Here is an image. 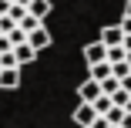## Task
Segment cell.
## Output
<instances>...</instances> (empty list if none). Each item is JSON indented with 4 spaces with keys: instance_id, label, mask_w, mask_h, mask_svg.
<instances>
[{
    "instance_id": "obj_1",
    "label": "cell",
    "mask_w": 131,
    "mask_h": 128,
    "mask_svg": "<svg viewBox=\"0 0 131 128\" xmlns=\"http://www.w3.org/2000/svg\"><path fill=\"white\" fill-rule=\"evenodd\" d=\"M84 64L91 67V64H97V61H108V44L104 41H94V44H84Z\"/></svg>"
},
{
    "instance_id": "obj_2",
    "label": "cell",
    "mask_w": 131,
    "mask_h": 128,
    "mask_svg": "<svg viewBox=\"0 0 131 128\" xmlns=\"http://www.w3.org/2000/svg\"><path fill=\"white\" fill-rule=\"evenodd\" d=\"M97 115H101V111H97V108L91 105V101H81V105L74 108V121L81 125V128H91V121H94Z\"/></svg>"
},
{
    "instance_id": "obj_3",
    "label": "cell",
    "mask_w": 131,
    "mask_h": 128,
    "mask_svg": "<svg viewBox=\"0 0 131 128\" xmlns=\"http://www.w3.org/2000/svg\"><path fill=\"white\" fill-rule=\"evenodd\" d=\"M101 94H104V88H101V81H94V78L81 81V88H77V98H81V101H97Z\"/></svg>"
},
{
    "instance_id": "obj_4",
    "label": "cell",
    "mask_w": 131,
    "mask_h": 128,
    "mask_svg": "<svg viewBox=\"0 0 131 128\" xmlns=\"http://www.w3.org/2000/svg\"><path fill=\"white\" fill-rule=\"evenodd\" d=\"M20 84V64L14 67H0V91H14Z\"/></svg>"
},
{
    "instance_id": "obj_5",
    "label": "cell",
    "mask_w": 131,
    "mask_h": 128,
    "mask_svg": "<svg viewBox=\"0 0 131 128\" xmlns=\"http://www.w3.org/2000/svg\"><path fill=\"white\" fill-rule=\"evenodd\" d=\"M14 54H17V64H30V61L40 54V51H37L30 41H24V44H14Z\"/></svg>"
},
{
    "instance_id": "obj_6",
    "label": "cell",
    "mask_w": 131,
    "mask_h": 128,
    "mask_svg": "<svg viewBox=\"0 0 131 128\" xmlns=\"http://www.w3.org/2000/svg\"><path fill=\"white\" fill-rule=\"evenodd\" d=\"M101 41L108 44V47L124 44V27H121V24H111V27H104V31H101Z\"/></svg>"
},
{
    "instance_id": "obj_7",
    "label": "cell",
    "mask_w": 131,
    "mask_h": 128,
    "mask_svg": "<svg viewBox=\"0 0 131 128\" xmlns=\"http://www.w3.org/2000/svg\"><path fill=\"white\" fill-rule=\"evenodd\" d=\"M88 78H94V81L111 78V61H97V64H91V67H88Z\"/></svg>"
},
{
    "instance_id": "obj_8",
    "label": "cell",
    "mask_w": 131,
    "mask_h": 128,
    "mask_svg": "<svg viewBox=\"0 0 131 128\" xmlns=\"http://www.w3.org/2000/svg\"><path fill=\"white\" fill-rule=\"evenodd\" d=\"M30 44H34L37 51H44V47L50 44V34H47L44 27H34V31H30Z\"/></svg>"
},
{
    "instance_id": "obj_9",
    "label": "cell",
    "mask_w": 131,
    "mask_h": 128,
    "mask_svg": "<svg viewBox=\"0 0 131 128\" xmlns=\"http://www.w3.org/2000/svg\"><path fill=\"white\" fill-rule=\"evenodd\" d=\"M30 14L44 20V17L50 14V0H30Z\"/></svg>"
},
{
    "instance_id": "obj_10",
    "label": "cell",
    "mask_w": 131,
    "mask_h": 128,
    "mask_svg": "<svg viewBox=\"0 0 131 128\" xmlns=\"http://www.w3.org/2000/svg\"><path fill=\"white\" fill-rule=\"evenodd\" d=\"M7 14H10V17H14L17 24H20V20H24V17H27L30 10H27V7H24V4H17V0H14V4H10V10H7Z\"/></svg>"
},
{
    "instance_id": "obj_11",
    "label": "cell",
    "mask_w": 131,
    "mask_h": 128,
    "mask_svg": "<svg viewBox=\"0 0 131 128\" xmlns=\"http://www.w3.org/2000/svg\"><path fill=\"white\" fill-rule=\"evenodd\" d=\"M111 74H114V78H128V74H131V64L128 61H114L111 64Z\"/></svg>"
},
{
    "instance_id": "obj_12",
    "label": "cell",
    "mask_w": 131,
    "mask_h": 128,
    "mask_svg": "<svg viewBox=\"0 0 131 128\" xmlns=\"http://www.w3.org/2000/svg\"><path fill=\"white\" fill-rule=\"evenodd\" d=\"M91 105H94V108H97L101 115H108V111H111V105H114V101H111V94H101L97 101H91Z\"/></svg>"
},
{
    "instance_id": "obj_13",
    "label": "cell",
    "mask_w": 131,
    "mask_h": 128,
    "mask_svg": "<svg viewBox=\"0 0 131 128\" xmlns=\"http://www.w3.org/2000/svg\"><path fill=\"white\" fill-rule=\"evenodd\" d=\"M20 27H24V31H27V34H30L34 27H40V17H34V14H27V17H24V20H20Z\"/></svg>"
},
{
    "instance_id": "obj_14",
    "label": "cell",
    "mask_w": 131,
    "mask_h": 128,
    "mask_svg": "<svg viewBox=\"0 0 131 128\" xmlns=\"http://www.w3.org/2000/svg\"><path fill=\"white\" fill-rule=\"evenodd\" d=\"M7 51H14V41L10 34H0V54H7Z\"/></svg>"
},
{
    "instance_id": "obj_15",
    "label": "cell",
    "mask_w": 131,
    "mask_h": 128,
    "mask_svg": "<svg viewBox=\"0 0 131 128\" xmlns=\"http://www.w3.org/2000/svg\"><path fill=\"white\" fill-rule=\"evenodd\" d=\"M0 64H4V67H14V64H17V54H14V51H7V54H0Z\"/></svg>"
},
{
    "instance_id": "obj_16",
    "label": "cell",
    "mask_w": 131,
    "mask_h": 128,
    "mask_svg": "<svg viewBox=\"0 0 131 128\" xmlns=\"http://www.w3.org/2000/svg\"><path fill=\"white\" fill-rule=\"evenodd\" d=\"M91 128H111V121H108V115H97V118L91 121Z\"/></svg>"
},
{
    "instance_id": "obj_17",
    "label": "cell",
    "mask_w": 131,
    "mask_h": 128,
    "mask_svg": "<svg viewBox=\"0 0 131 128\" xmlns=\"http://www.w3.org/2000/svg\"><path fill=\"white\" fill-rule=\"evenodd\" d=\"M121 27H124V34H131V17H128V14L121 17Z\"/></svg>"
},
{
    "instance_id": "obj_18",
    "label": "cell",
    "mask_w": 131,
    "mask_h": 128,
    "mask_svg": "<svg viewBox=\"0 0 131 128\" xmlns=\"http://www.w3.org/2000/svg\"><path fill=\"white\" fill-rule=\"evenodd\" d=\"M121 125H124V128H131V111H124V118H121Z\"/></svg>"
},
{
    "instance_id": "obj_19",
    "label": "cell",
    "mask_w": 131,
    "mask_h": 128,
    "mask_svg": "<svg viewBox=\"0 0 131 128\" xmlns=\"http://www.w3.org/2000/svg\"><path fill=\"white\" fill-rule=\"evenodd\" d=\"M121 88H128V91H131V74H128V78H121Z\"/></svg>"
},
{
    "instance_id": "obj_20",
    "label": "cell",
    "mask_w": 131,
    "mask_h": 128,
    "mask_svg": "<svg viewBox=\"0 0 131 128\" xmlns=\"http://www.w3.org/2000/svg\"><path fill=\"white\" fill-rule=\"evenodd\" d=\"M124 47H128V51H131V34H124Z\"/></svg>"
},
{
    "instance_id": "obj_21",
    "label": "cell",
    "mask_w": 131,
    "mask_h": 128,
    "mask_svg": "<svg viewBox=\"0 0 131 128\" xmlns=\"http://www.w3.org/2000/svg\"><path fill=\"white\" fill-rule=\"evenodd\" d=\"M124 14H128V17H131V0H128V4H124Z\"/></svg>"
},
{
    "instance_id": "obj_22",
    "label": "cell",
    "mask_w": 131,
    "mask_h": 128,
    "mask_svg": "<svg viewBox=\"0 0 131 128\" xmlns=\"http://www.w3.org/2000/svg\"><path fill=\"white\" fill-rule=\"evenodd\" d=\"M17 4H24V7H27V10H30V0H17Z\"/></svg>"
},
{
    "instance_id": "obj_23",
    "label": "cell",
    "mask_w": 131,
    "mask_h": 128,
    "mask_svg": "<svg viewBox=\"0 0 131 128\" xmlns=\"http://www.w3.org/2000/svg\"><path fill=\"white\" fill-rule=\"evenodd\" d=\"M128 64H131V51H128Z\"/></svg>"
},
{
    "instance_id": "obj_24",
    "label": "cell",
    "mask_w": 131,
    "mask_h": 128,
    "mask_svg": "<svg viewBox=\"0 0 131 128\" xmlns=\"http://www.w3.org/2000/svg\"><path fill=\"white\" fill-rule=\"evenodd\" d=\"M111 128H124V125H111Z\"/></svg>"
},
{
    "instance_id": "obj_25",
    "label": "cell",
    "mask_w": 131,
    "mask_h": 128,
    "mask_svg": "<svg viewBox=\"0 0 131 128\" xmlns=\"http://www.w3.org/2000/svg\"><path fill=\"white\" fill-rule=\"evenodd\" d=\"M0 34H4V27H0Z\"/></svg>"
}]
</instances>
